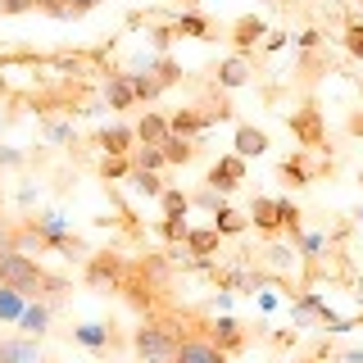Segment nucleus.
<instances>
[{
    "label": "nucleus",
    "mask_w": 363,
    "mask_h": 363,
    "mask_svg": "<svg viewBox=\"0 0 363 363\" xmlns=\"http://www.w3.org/2000/svg\"><path fill=\"white\" fill-rule=\"evenodd\" d=\"M0 286L14 291L18 300H37V295H60L64 281L45 277V268L37 264V259L14 250V255H0Z\"/></svg>",
    "instance_id": "f257e3e1"
},
{
    "label": "nucleus",
    "mask_w": 363,
    "mask_h": 363,
    "mask_svg": "<svg viewBox=\"0 0 363 363\" xmlns=\"http://www.w3.org/2000/svg\"><path fill=\"white\" fill-rule=\"evenodd\" d=\"M132 350L141 363H177V327L164 318H141L132 332Z\"/></svg>",
    "instance_id": "f03ea898"
},
{
    "label": "nucleus",
    "mask_w": 363,
    "mask_h": 363,
    "mask_svg": "<svg viewBox=\"0 0 363 363\" xmlns=\"http://www.w3.org/2000/svg\"><path fill=\"white\" fill-rule=\"evenodd\" d=\"M86 286L91 291H123L128 286V259L118 250H100L86 259Z\"/></svg>",
    "instance_id": "7ed1b4c3"
},
{
    "label": "nucleus",
    "mask_w": 363,
    "mask_h": 363,
    "mask_svg": "<svg viewBox=\"0 0 363 363\" xmlns=\"http://www.w3.org/2000/svg\"><path fill=\"white\" fill-rule=\"evenodd\" d=\"M177 363H227V354L209 340V327L177 332Z\"/></svg>",
    "instance_id": "20e7f679"
},
{
    "label": "nucleus",
    "mask_w": 363,
    "mask_h": 363,
    "mask_svg": "<svg viewBox=\"0 0 363 363\" xmlns=\"http://www.w3.org/2000/svg\"><path fill=\"white\" fill-rule=\"evenodd\" d=\"M241 177H245V159L241 155H227L213 164V173H209V186L213 191H236L241 186Z\"/></svg>",
    "instance_id": "39448f33"
},
{
    "label": "nucleus",
    "mask_w": 363,
    "mask_h": 363,
    "mask_svg": "<svg viewBox=\"0 0 363 363\" xmlns=\"http://www.w3.org/2000/svg\"><path fill=\"white\" fill-rule=\"evenodd\" d=\"M132 132H136V141H141V145H164L168 136H173V128H168V118H159V113H145V118L136 123Z\"/></svg>",
    "instance_id": "423d86ee"
},
{
    "label": "nucleus",
    "mask_w": 363,
    "mask_h": 363,
    "mask_svg": "<svg viewBox=\"0 0 363 363\" xmlns=\"http://www.w3.org/2000/svg\"><path fill=\"white\" fill-rule=\"evenodd\" d=\"M132 141H136V132H132V128H123V123L105 128V136H100V145H105V155H109V159H128Z\"/></svg>",
    "instance_id": "0eeeda50"
},
{
    "label": "nucleus",
    "mask_w": 363,
    "mask_h": 363,
    "mask_svg": "<svg viewBox=\"0 0 363 363\" xmlns=\"http://www.w3.org/2000/svg\"><path fill=\"white\" fill-rule=\"evenodd\" d=\"M105 96H109V109H128L132 100H136L132 73H113V77H109V86H105Z\"/></svg>",
    "instance_id": "6e6552de"
},
{
    "label": "nucleus",
    "mask_w": 363,
    "mask_h": 363,
    "mask_svg": "<svg viewBox=\"0 0 363 363\" xmlns=\"http://www.w3.org/2000/svg\"><path fill=\"white\" fill-rule=\"evenodd\" d=\"M209 340L227 354V350H241V340H245V336H241V327H236L232 318H223V323H213V327H209Z\"/></svg>",
    "instance_id": "1a4fd4ad"
},
{
    "label": "nucleus",
    "mask_w": 363,
    "mask_h": 363,
    "mask_svg": "<svg viewBox=\"0 0 363 363\" xmlns=\"http://www.w3.org/2000/svg\"><path fill=\"white\" fill-rule=\"evenodd\" d=\"M268 150V132L259 128H236V155L250 159V155H264Z\"/></svg>",
    "instance_id": "9d476101"
},
{
    "label": "nucleus",
    "mask_w": 363,
    "mask_h": 363,
    "mask_svg": "<svg viewBox=\"0 0 363 363\" xmlns=\"http://www.w3.org/2000/svg\"><path fill=\"white\" fill-rule=\"evenodd\" d=\"M291 132L300 136L304 145H318V132H323V128H318V109L309 105L304 113H295V118H291Z\"/></svg>",
    "instance_id": "9b49d317"
},
{
    "label": "nucleus",
    "mask_w": 363,
    "mask_h": 363,
    "mask_svg": "<svg viewBox=\"0 0 363 363\" xmlns=\"http://www.w3.org/2000/svg\"><path fill=\"white\" fill-rule=\"evenodd\" d=\"M159 150H164L168 164H191V159H196V141H186V136H168Z\"/></svg>",
    "instance_id": "f8f14e48"
},
{
    "label": "nucleus",
    "mask_w": 363,
    "mask_h": 363,
    "mask_svg": "<svg viewBox=\"0 0 363 363\" xmlns=\"http://www.w3.org/2000/svg\"><path fill=\"white\" fill-rule=\"evenodd\" d=\"M204 123H209V118H204V113H177V118L173 123H168V128H173V136H186V141H196V132L204 128Z\"/></svg>",
    "instance_id": "ddd939ff"
},
{
    "label": "nucleus",
    "mask_w": 363,
    "mask_h": 363,
    "mask_svg": "<svg viewBox=\"0 0 363 363\" xmlns=\"http://www.w3.org/2000/svg\"><path fill=\"white\" fill-rule=\"evenodd\" d=\"M245 77H250V64L236 55V60H227L223 68H218V82L223 86H245Z\"/></svg>",
    "instance_id": "4468645a"
},
{
    "label": "nucleus",
    "mask_w": 363,
    "mask_h": 363,
    "mask_svg": "<svg viewBox=\"0 0 363 363\" xmlns=\"http://www.w3.org/2000/svg\"><path fill=\"white\" fill-rule=\"evenodd\" d=\"M164 164H168V159H164L159 145H141L136 159H132V168H141V173H155V168H164Z\"/></svg>",
    "instance_id": "2eb2a0df"
},
{
    "label": "nucleus",
    "mask_w": 363,
    "mask_h": 363,
    "mask_svg": "<svg viewBox=\"0 0 363 363\" xmlns=\"http://www.w3.org/2000/svg\"><path fill=\"white\" fill-rule=\"evenodd\" d=\"M186 245L196 250V255H213V250H218V232H213V227H200V232H186Z\"/></svg>",
    "instance_id": "dca6fc26"
},
{
    "label": "nucleus",
    "mask_w": 363,
    "mask_h": 363,
    "mask_svg": "<svg viewBox=\"0 0 363 363\" xmlns=\"http://www.w3.org/2000/svg\"><path fill=\"white\" fill-rule=\"evenodd\" d=\"M255 223L264 227V232H277L281 218H277V200H255Z\"/></svg>",
    "instance_id": "f3484780"
},
{
    "label": "nucleus",
    "mask_w": 363,
    "mask_h": 363,
    "mask_svg": "<svg viewBox=\"0 0 363 363\" xmlns=\"http://www.w3.org/2000/svg\"><path fill=\"white\" fill-rule=\"evenodd\" d=\"M45 318H50V309H45V304H37V309H23L18 313V323H23V332H45Z\"/></svg>",
    "instance_id": "a211bd4d"
},
{
    "label": "nucleus",
    "mask_w": 363,
    "mask_h": 363,
    "mask_svg": "<svg viewBox=\"0 0 363 363\" xmlns=\"http://www.w3.org/2000/svg\"><path fill=\"white\" fill-rule=\"evenodd\" d=\"M132 86H136V100H155L159 91H164L159 77H141V73H132Z\"/></svg>",
    "instance_id": "6ab92c4d"
},
{
    "label": "nucleus",
    "mask_w": 363,
    "mask_h": 363,
    "mask_svg": "<svg viewBox=\"0 0 363 363\" xmlns=\"http://www.w3.org/2000/svg\"><path fill=\"white\" fill-rule=\"evenodd\" d=\"M159 200H164V213H168V218H182V213L191 209V200L182 196V191H164V196H159Z\"/></svg>",
    "instance_id": "aec40b11"
},
{
    "label": "nucleus",
    "mask_w": 363,
    "mask_h": 363,
    "mask_svg": "<svg viewBox=\"0 0 363 363\" xmlns=\"http://www.w3.org/2000/svg\"><path fill=\"white\" fill-rule=\"evenodd\" d=\"M213 218H218V223H213V232H218V236H223V232L232 236V232H241V227H245V223H241V213H232V209H218Z\"/></svg>",
    "instance_id": "412c9836"
},
{
    "label": "nucleus",
    "mask_w": 363,
    "mask_h": 363,
    "mask_svg": "<svg viewBox=\"0 0 363 363\" xmlns=\"http://www.w3.org/2000/svg\"><path fill=\"white\" fill-rule=\"evenodd\" d=\"M177 32H186V37H209V23H204L200 14H182L177 18Z\"/></svg>",
    "instance_id": "4be33fe9"
},
{
    "label": "nucleus",
    "mask_w": 363,
    "mask_h": 363,
    "mask_svg": "<svg viewBox=\"0 0 363 363\" xmlns=\"http://www.w3.org/2000/svg\"><path fill=\"white\" fill-rule=\"evenodd\" d=\"M132 186H136V191H145V196H164L159 177H155V173H141V168H132Z\"/></svg>",
    "instance_id": "5701e85b"
},
{
    "label": "nucleus",
    "mask_w": 363,
    "mask_h": 363,
    "mask_svg": "<svg viewBox=\"0 0 363 363\" xmlns=\"http://www.w3.org/2000/svg\"><path fill=\"white\" fill-rule=\"evenodd\" d=\"M18 250V227L9 218H0V255H14Z\"/></svg>",
    "instance_id": "b1692460"
},
{
    "label": "nucleus",
    "mask_w": 363,
    "mask_h": 363,
    "mask_svg": "<svg viewBox=\"0 0 363 363\" xmlns=\"http://www.w3.org/2000/svg\"><path fill=\"white\" fill-rule=\"evenodd\" d=\"M259 32H264V23H259V18H241V23H236V41H241V45H250Z\"/></svg>",
    "instance_id": "393cba45"
},
{
    "label": "nucleus",
    "mask_w": 363,
    "mask_h": 363,
    "mask_svg": "<svg viewBox=\"0 0 363 363\" xmlns=\"http://www.w3.org/2000/svg\"><path fill=\"white\" fill-rule=\"evenodd\" d=\"M28 9H37V0H0V14H5V18L28 14Z\"/></svg>",
    "instance_id": "a878e982"
},
{
    "label": "nucleus",
    "mask_w": 363,
    "mask_h": 363,
    "mask_svg": "<svg viewBox=\"0 0 363 363\" xmlns=\"http://www.w3.org/2000/svg\"><path fill=\"white\" fill-rule=\"evenodd\" d=\"M345 50H350V55H363V23H350V32H345Z\"/></svg>",
    "instance_id": "bb28decb"
},
{
    "label": "nucleus",
    "mask_w": 363,
    "mask_h": 363,
    "mask_svg": "<svg viewBox=\"0 0 363 363\" xmlns=\"http://www.w3.org/2000/svg\"><path fill=\"white\" fill-rule=\"evenodd\" d=\"M123 173H132L128 159H105V177H123Z\"/></svg>",
    "instance_id": "cd10ccee"
},
{
    "label": "nucleus",
    "mask_w": 363,
    "mask_h": 363,
    "mask_svg": "<svg viewBox=\"0 0 363 363\" xmlns=\"http://www.w3.org/2000/svg\"><path fill=\"white\" fill-rule=\"evenodd\" d=\"M64 5H68V14H73V18H77V14H86V9H96V5H100V0H64Z\"/></svg>",
    "instance_id": "c85d7f7f"
},
{
    "label": "nucleus",
    "mask_w": 363,
    "mask_h": 363,
    "mask_svg": "<svg viewBox=\"0 0 363 363\" xmlns=\"http://www.w3.org/2000/svg\"><path fill=\"white\" fill-rule=\"evenodd\" d=\"M164 236H186V223H182V218H168L164 223Z\"/></svg>",
    "instance_id": "c756f323"
},
{
    "label": "nucleus",
    "mask_w": 363,
    "mask_h": 363,
    "mask_svg": "<svg viewBox=\"0 0 363 363\" xmlns=\"http://www.w3.org/2000/svg\"><path fill=\"white\" fill-rule=\"evenodd\" d=\"M77 336H82V340H86V345H100V340H105V336H100V332H96V327H82V332H77Z\"/></svg>",
    "instance_id": "7c9ffc66"
},
{
    "label": "nucleus",
    "mask_w": 363,
    "mask_h": 363,
    "mask_svg": "<svg viewBox=\"0 0 363 363\" xmlns=\"http://www.w3.org/2000/svg\"><path fill=\"white\" fill-rule=\"evenodd\" d=\"M350 132H363V113H354V118H350Z\"/></svg>",
    "instance_id": "2f4dec72"
},
{
    "label": "nucleus",
    "mask_w": 363,
    "mask_h": 363,
    "mask_svg": "<svg viewBox=\"0 0 363 363\" xmlns=\"http://www.w3.org/2000/svg\"><path fill=\"white\" fill-rule=\"evenodd\" d=\"M300 363H313V359H300Z\"/></svg>",
    "instance_id": "473e14b6"
},
{
    "label": "nucleus",
    "mask_w": 363,
    "mask_h": 363,
    "mask_svg": "<svg viewBox=\"0 0 363 363\" xmlns=\"http://www.w3.org/2000/svg\"><path fill=\"white\" fill-rule=\"evenodd\" d=\"M359 5H363V0H359Z\"/></svg>",
    "instance_id": "72a5a7b5"
}]
</instances>
